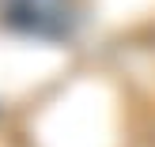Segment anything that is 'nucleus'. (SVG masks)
<instances>
[{
	"instance_id": "f257e3e1",
	"label": "nucleus",
	"mask_w": 155,
	"mask_h": 147,
	"mask_svg": "<svg viewBox=\"0 0 155 147\" xmlns=\"http://www.w3.org/2000/svg\"><path fill=\"white\" fill-rule=\"evenodd\" d=\"M0 19L19 34L64 42L80 23V8L76 0H0Z\"/></svg>"
}]
</instances>
